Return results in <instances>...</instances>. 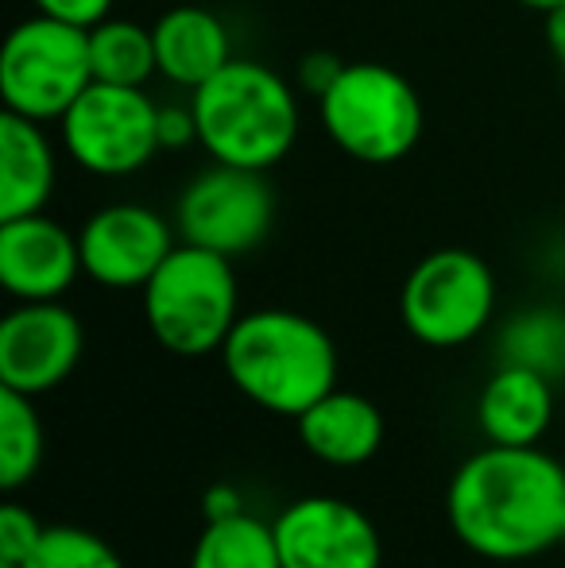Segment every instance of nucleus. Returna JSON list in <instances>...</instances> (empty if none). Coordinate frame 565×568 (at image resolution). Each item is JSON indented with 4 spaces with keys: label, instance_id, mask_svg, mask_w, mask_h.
<instances>
[{
    "label": "nucleus",
    "instance_id": "14",
    "mask_svg": "<svg viewBox=\"0 0 565 568\" xmlns=\"http://www.w3.org/2000/svg\"><path fill=\"white\" fill-rule=\"evenodd\" d=\"M299 442L314 460L333 468H356L369 464L384 445V414L372 398L356 390L333 387L325 398H317L306 414L294 418Z\"/></svg>",
    "mask_w": 565,
    "mask_h": 568
},
{
    "label": "nucleus",
    "instance_id": "5",
    "mask_svg": "<svg viewBox=\"0 0 565 568\" xmlns=\"http://www.w3.org/2000/svg\"><path fill=\"white\" fill-rule=\"evenodd\" d=\"M317 120L333 148L369 166H392L423 135V98L384 62H345L341 78L317 98Z\"/></svg>",
    "mask_w": 565,
    "mask_h": 568
},
{
    "label": "nucleus",
    "instance_id": "25",
    "mask_svg": "<svg viewBox=\"0 0 565 568\" xmlns=\"http://www.w3.org/2000/svg\"><path fill=\"white\" fill-rule=\"evenodd\" d=\"M31 4H36V12L54 16V20H67V23H74V28L90 31L93 23L113 16L117 0H31Z\"/></svg>",
    "mask_w": 565,
    "mask_h": 568
},
{
    "label": "nucleus",
    "instance_id": "22",
    "mask_svg": "<svg viewBox=\"0 0 565 568\" xmlns=\"http://www.w3.org/2000/svg\"><path fill=\"white\" fill-rule=\"evenodd\" d=\"M20 568H124V561L105 538L82 526H47Z\"/></svg>",
    "mask_w": 565,
    "mask_h": 568
},
{
    "label": "nucleus",
    "instance_id": "18",
    "mask_svg": "<svg viewBox=\"0 0 565 568\" xmlns=\"http://www.w3.org/2000/svg\"><path fill=\"white\" fill-rule=\"evenodd\" d=\"M190 568H283L272 523L249 510L205 518V530L198 534L190 554Z\"/></svg>",
    "mask_w": 565,
    "mask_h": 568
},
{
    "label": "nucleus",
    "instance_id": "19",
    "mask_svg": "<svg viewBox=\"0 0 565 568\" xmlns=\"http://www.w3.org/2000/svg\"><path fill=\"white\" fill-rule=\"evenodd\" d=\"M90 62L93 82L109 85H148L151 74H159L155 31L137 20H109L90 28Z\"/></svg>",
    "mask_w": 565,
    "mask_h": 568
},
{
    "label": "nucleus",
    "instance_id": "16",
    "mask_svg": "<svg viewBox=\"0 0 565 568\" xmlns=\"http://www.w3.org/2000/svg\"><path fill=\"white\" fill-rule=\"evenodd\" d=\"M476 422L488 445H538L554 422L551 375L527 364L496 367L476 398Z\"/></svg>",
    "mask_w": 565,
    "mask_h": 568
},
{
    "label": "nucleus",
    "instance_id": "21",
    "mask_svg": "<svg viewBox=\"0 0 565 568\" xmlns=\"http://www.w3.org/2000/svg\"><path fill=\"white\" fill-rule=\"evenodd\" d=\"M504 364H527L546 375L565 367V317L554 310H531L515 317L504 333Z\"/></svg>",
    "mask_w": 565,
    "mask_h": 568
},
{
    "label": "nucleus",
    "instance_id": "13",
    "mask_svg": "<svg viewBox=\"0 0 565 568\" xmlns=\"http://www.w3.org/2000/svg\"><path fill=\"white\" fill-rule=\"evenodd\" d=\"M82 271L78 232L47 213L0 221V286L16 302H59Z\"/></svg>",
    "mask_w": 565,
    "mask_h": 568
},
{
    "label": "nucleus",
    "instance_id": "12",
    "mask_svg": "<svg viewBox=\"0 0 565 568\" xmlns=\"http://www.w3.org/2000/svg\"><path fill=\"white\" fill-rule=\"evenodd\" d=\"M82 322L62 302H20L0 322V387L54 390L82 359Z\"/></svg>",
    "mask_w": 565,
    "mask_h": 568
},
{
    "label": "nucleus",
    "instance_id": "11",
    "mask_svg": "<svg viewBox=\"0 0 565 568\" xmlns=\"http://www.w3.org/2000/svg\"><path fill=\"white\" fill-rule=\"evenodd\" d=\"M283 568H380V530L361 507L333 495H306L272 523Z\"/></svg>",
    "mask_w": 565,
    "mask_h": 568
},
{
    "label": "nucleus",
    "instance_id": "1",
    "mask_svg": "<svg viewBox=\"0 0 565 568\" xmlns=\"http://www.w3.org/2000/svg\"><path fill=\"white\" fill-rule=\"evenodd\" d=\"M445 515L468 554L527 561L562 541L565 468L538 445H488L453 471Z\"/></svg>",
    "mask_w": 565,
    "mask_h": 568
},
{
    "label": "nucleus",
    "instance_id": "7",
    "mask_svg": "<svg viewBox=\"0 0 565 568\" xmlns=\"http://www.w3.org/2000/svg\"><path fill=\"white\" fill-rule=\"evenodd\" d=\"M403 325L430 348H461L496 314V275L476 252L437 247L411 267L400 294Z\"/></svg>",
    "mask_w": 565,
    "mask_h": 568
},
{
    "label": "nucleus",
    "instance_id": "28",
    "mask_svg": "<svg viewBox=\"0 0 565 568\" xmlns=\"http://www.w3.org/2000/svg\"><path fill=\"white\" fill-rule=\"evenodd\" d=\"M546 47H551V54L565 67V4L546 12Z\"/></svg>",
    "mask_w": 565,
    "mask_h": 568
},
{
    "label": "nucleus",
    "instance_id": "10",
    "mask_svg": "<svg viewBox=\"0 0 565 568\" xmlns=\"http://www.w3.org/2000/svg\"><path fill=\"white\" fill-rule=\"evenodd\" d=\"M179 229L140 202H113L78 229L82 271L109 291H143L174 252Z\"/></svg>",
    "mask_w": 565,
    "mask_h": 568
},
{
    "label": "nucleus",
    "instance_id": "4",
    "mask_svg": "<svg viewBox=\"0 0 565 568\" xmlns=\"http://www.w3.org/2000/svg\"><path fill=\"white\" fill-rule=\"evenodd\" d=\"M143 322L174 356H210L241 322L233 260L182 240L143 286Z\"/></svg>",
    "mask_w": 565,
    "mask_h": 568
},
{
    "label": "nucleus",
    "instance_id": "27",
    "mask_svg": "<svg viewBox=\"0 0 565 568\" xmlns=\"http://www.w3.org/2000/svg\"><path fill=\"white\" fill-rule=\"evenodd\" d=\"M241 510H244L241 491H236V487H229V484L210 487V491H205V499H202V515L205 518H229V515H241Z\"/></svg>",
    "mask_w": 565,
    "mask_h": 568
},
{
    "label": "nucleus",
    "instance_id": "26",
    "mask_svg": "<svg viewBox=\"0 0 565 568\" xmlns=\"http://www.w3.org/2000/svg\"><path fill=\"white\" fill-rule=\"evenodd\" d=\"M341 70H345V62H341L337 54H330V51L302 54V62H299V90L310 93V98L317 101L333 82H337Z\"/></svg>",
    "mask_w": 565,
    "mask_h": 568
},
{
    "label": "nucleus",
    "instance_id": "23",
    "mask_svg": "<svg viewBox=\"0 0 565 568\" xmlns=\"http://www.w3.org/2000/svg\"><path fill=\"white\" fill-rule=\"evenodd\" d=\"M43 530L47 526H39L28 507L8 499L4 507H0V561L23 565L31 557V549L39 546Z\"/></svg>",
    "mask_w": 565,
    "mask_h": 568
},
{
    "label": "nucleus",
    "instance_id": "30",
    "mask_svg": "<svg viewBox=\"0 0 565 568\" xmlns=\"http://www.w3.org/2000/svg\"><path fill=\"white\" fill-rule=\"evenodd\" d=\"M558 546H562V549H565V526H562V541H558Z\"/></svg>",
    "mask_w": 565,
    "mask_h": 568
},
{
    "label": "nucleus",
    "instance_id": "15",
    "mask_svg": "<svg viewBox=\"0 0 565 568\" xmlns=\"http://www.w3.org/2000/svg\"><path fill=\"white\" fill-rule=\"evenodd\" d=\"M155 31L159 74L179 90L194 93L221 67L233 62V39L218 12L202 4H174L151 23Z\"/></svg>",
    "mask_w": 565,
    "mask_h": 568
},
{
    "label": "nucleus",
    "instance_id": "17",
    "mask_svg": "<svg viewBox=\"0 0 565 568\" xmlns=\"http://www.w3.org/2000/svg\"><path fill=\"white\" fill-rule=\"evenodd\" d=\"M59 179V155L39 120L0 113V221L43 213Z\"/></svg>",
    "mask_w": 565,
    "mask_h": 568
},
{
    "label": "nucleus",
    "instance_id": "9",
    "mask_svg": "<svg viewBox=\"0 0 565 568\" xmlns=\"http://www.w3.org/2000/svg\"><path fill=\"white\" fill-rule=\"evenodd\" d=\"M275 225V190L268 171L213 163L182 186L174 229L186 244L210 247L229 260L249 255Z\"/></svg>",
    "mask_w": 565,
    "mask_h": 568
},
{
    "label": "nucleus",
    "instance_id": "8",
    "mask_svg": "<svg viewBox=\"0 0 565 568\" xmlns=\"http://www.w3.org/2000/svg\"><path fill=\"white\" fill-rule=\"evenodd\" d=\"M59 128L70 163L98 179H129L163 151L159 101L143 85L90 82Z\"/></svg>",
    "mask_w": 565,
    "mask_h": 568
},
{
    "label": "nucleus",
    "instance_id": "20",
    "mask_svg": "<svg viewBox=\"0 0 565 568\" xmlns=\"http://www.w3.org/2000/svg\"><path fill=\"white\" fill-rule=\"evenodd\" d=\"M43 464V422L36 398L0 387V487L20 491Z\"/></svg>",
    "mask_w": 565,
    "mask_h": 568
},
{
    "label": "nucleus",
    "instance_id": "2",
    "mask_svg": "<svg viewBox=\"0 0 565 568\" xmlns=\"http://www.w3.org/2000/svg\"><path fill=\"white\" fill-rule=\"evenodd\" d=\"M221 364L249 403L283 418H299L337 387V344L294 310L241 314L221 344Z\"/></svg>",
    "mask_w": 565,
    "mask_h": 568
},
{
    "label": "nucleus",
    "instance_id": "24",
    "mask_svg": "<svg viewBox=\"0 0 565 568\" xmlns=\"http://www.w3.org/2000/svg\"><path fill=\"white\" fill-rule=\"evenodd\" d=\"M159 143H163V151H179V148L198 143V120H194L190 98L159 105Z\"/></svg>",
    "mask_w": 565,
    "mask_h": 568
},
{
    "label": "nucleus",
    "instance_id": "29",
    "mask_svg": "<svg viewBox=\"0 0 565 568\" xmlns=\"http://www.w3.org/2000/svg\"><path fill=\"white\" fill-rule=\"evenodd\" d=\"M515 4H523V8H531V12H554V8H562L565 0H515Z\"/></svg>",
    "mask_w": 565,
    "mask_h": 568
},
{
    "label": "nucleus",
    "instance_id": "6",
    "mask_svg": "<svg viewBox=\"0 0 565 568\" xmlns=\"http://www.w3.org/2000/svg\"><path fill=\"white\" fill-rule=\"evenodd\" d=\"M90 82L93 62L85 28L36 12L8 31L0 47V98L8 113L59 124Z\"/></svg>",
    "mask_w": 565,
    "mask_h": 568
},
{
    "label": "nucleus",
    "instance_id": "3",
    "mask_svg": "<svg viewBox=\"0 0 565 568\" xmlns=\"http://www.w3.org/2000/svg\"><path fill=\"white\" fill-rule=\"evenodd\" d=\"M198 120V148L213 163L272 171L291 155L302 128L299 90L252 59H233L190 93Z\"/></svg>",
    "mask_w": 565,
    "mask_h": 568
}]
</instances>
